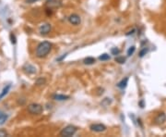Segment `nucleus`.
Here are the masks:
<instances>
[{
    "mask_svg": "<svg viewBox=\"0 0 166 137\" xmlns=\"http://www.w3.org/2000/svg\"><path fill=\"white\" fill-rule=\"evenodd\" d=\"M8 118H9V116L7 114H5L2 111H0V125H3L7 121Z\"/></svg>",
    "mask_w": 166,
    "mask_h": 137,
    "instance_id": "ddd939ff",
    "label": "nucleus"
},
{
    "mask_svg": "<svg viewBox=\"0 0 166 137\" xmlns=\"http://www.w3.org/2000/svg\"><path fill=\"white\" fill-rule=\"evenodd\" d=\"M135 32H136V30H135V29H132V31L128 32L127 33V35H129V34H133V33H134Z\"/></svg>",
    "mask_w": 166,
    "mask_h": 137,
    "instance_id": "b1692460",
    "label": "nucleus"
},
{
    "mask_svg": "<svg viewBox=\"0 0 166 137\" xmlns=\"http://www.w3.org/2000/svg\"><path fill=\"white\" fill-rule=\"evenodd\" d=\"M115 61L119 64H124L125 62H126V58L124 57H116L115 58Z\"/></svg>",
    "mask_w": 166,
    "mask_h": 137,
    "instance_id": "2eb2a0df",
    "label": "nucleus"
},
{
    "mask_svg": "<svg viewBox=\"0 0 166 137\" xmlns=\"http://www.w3.org/2000/svg\"><path fill=\"white\" fill-rule=\"evenodd\" d=\"M44 111V108L42 105L37 103H32L28 106V112L32 115H40Z\"/></svg>",
    "mask_w": 166,
    "mask_h": 137,
    "instance_id": "f03ea898",
    "label": "nucleus"
},
{
    "mask_svg": "<svg viewBox=\"0 0 166 137\" xmlns=\"http://www.w3.org/2000/svg\"><path fill=\"white\" fill-rule=\"evenodd\" d=\"M139 105L141 106V108H143V101H141V102L139 103Z\"/></svg>",
    "mask_w": 166,
    "mask_h": 137,
    "instance_id": "393cba45",
    "label": "nucleus"
},
{
    "mask_svg": "<svg viewBox=\"0 0 166 137\" xmlns=\"http://www.w3.org/2000/svg\"><path fill=\"white\" fill-rule=\"evenodd\" d=\"M6 135H8L6 131H2V130L0 131V136H6Z\"/></svg>",
    "mask_w": 166,
    "mask_h": 137,
    "instance_id": "5701e85b",
    "label": "nucleus"
},
{
    "mask_svg": "<svg viewBox=\"0 0 166 137\" xmlns=\"http://www.w3.org/2000/svg\"><path fill=\"white\" fill-rule=\"evenodd\" d=\"M91 131H94V132H103L104 131H106V126L102 124V123H95V124H92L90 126Z\"/></svg>",
    "mask_w": 166,
    "mask_h": 137,
    "instance_id": "39448f33",
    "label": "nucleus"
},
{
    "mask_svg": "<svg viewBox=\"0 0 166 137\" xmlns=\"http://www.w3.org/2000/svg\"><path fill=\"white\" fill-rule=\"evenodd\" d=\"M94 63H95V59L92 57H88L84 59V64H86V65H92Z\"/></svg>",
    "mask_w": 166,
    "mask_h": 137,
    "instance_id": "4468645a",
    "label": "nucleus"
},
{
    "mask_svg": "<svg viewBox=\"0 0 166 137\" xmlns=\"http://www.w3.org/2000/svg\"><path fill=\"white\" fill-rule=\"evenodd\" d=\"M68 21H69V22L72 25H79L80 22H81V19H80V17L78 14H72V15H70L69 18H68Z\"/></svg>",
    "mask_w": 166,
    "mask_h": 137,
    "instance_id": "0eeeda50",
    "label": "nucleus"
},
{
    "mask_svg": "<svg viewBox=\"0 0 166 137\" xmlns=\"http://www.w3.org/2000/svg\"><path fill=\"white\" fill-rule=\"evenodd\" d=\"M147 52H148V49H147V48H143V49L139 52V57H140V58L144 57V56L147 54Z\"/></svg>",
    "mask_w": 166,
    "mask_h": 137,
    "instance_id": "412c9836",
    "label": "nucleus"
},
{
    "mask_svg": "<svg viewBox=\"0 0 166 137\" xmlns=\"http://www.w3.org/2000/svg\"><path fill=\"white\" fill-rule=\"evenodd\" d=\"M46 7L50 10H56L62 7V1L61 0H47L46 1Z\"/></svg>",
    "mask_w": 166,
    "mask_h": 137,
    "instance_id": "20e7f679",
    "label": "nucleus"
},
{
    "mask_svg": "<svg viewBox=\"0 0 166 137\" xmlns=\"http://www.w3.org/2000/svg\"><path fill=\"white\" fill-rule=\"evenodd\" d=\"M23 70L28 74H34L36 72V68L31 64H26L23 67Z\"/></svg>",
    "mask_w": 166,
    "mask_h": 137,
    "instance_id": "1a4fd4ad",
    "label": "nucleus"
},
{
    "mask_svg": "<svg viewBox=\"0 0 166 137\" xmlns=\"http://www.w3.org/2000/svg\"><path fill=\"white\" fill-rule=\"evenodd\" d=\"M37 1H38V0H25V2L27 4H32V3H35Z\"/></svg>",
    "mask_w": 166,
    "mask_h": 137,
    "instance_id": "4be33fe9",
    "label": "nucleus"
},
{
    "mask_svg": "<svg viewBox=\"0 0 166 137\" xmlns=\"http://www.w3.org/2000/svg\"><path fill=\"white\" fill-rule=\"evenodd\" d=\"M135 51H136V48L134 47V45H133V47H130V48H128V57L132 56V55L134 54Z\"/></svg>",
    "mask_w": 166,
    "mask_h": 137,
    "instance_id": "f3484780",
    "label": "nucleus"
},
{
    "mask_svg": "<svg viewBox=\"0 0 166 137\" xmlns=\"http://www.w3.org/2000/svg\"><path fill=\"white\" fill-rule=\"evenodd\" d=\"M111 53H112V55H114V56H116V55H119V53H120V50H119L117 48H112V49H111Z\"/></svg>",
    "mask_w": 166,
    "mask_h": 137,
    "instance_id": "6ab92c4d",
    "label": "nucleus"
},
{
    "mask_svg": "<svg viewBox=\"0 0 166 137\" xmlns=\"http://www.w3.org/2000/svg\"><path fill=\"white\" fill-rule=\"evenodd\" d=\"M70 97L69 96H65V95H59V94H56V95H54L53 96V99L56 100V101H64V100H67L69 99Z\"/></svg>",
    "mask_w": 166,
    "mask_h": 137,
    "instance_id": "9d476101",
    "label": "nucleus"
},
{
    "mask_svg": "<svg viewBox=\"0 0 166 137\" xmlns=\"http://www.w3.org/2000/svg\"><path fill=\"white\" fill-rule=\"evenodd\" d=\"M154 121H155V123H156V124H159V125L163 124V123L166 121V114H165V113H163V112L159 113V114L155 117Z\"/></svg>",
    "mask_w": 166,
    "mask_h": 137,
    "instance_id": "6e6552de",
    "label": "nucleus"
},
{
    "mask_svg": "<svg viewBox=\"0 0 166 137\" xmlns=\"http://www.w3.org/2000/svg\"><path fill=\"white\" fill-rule=\"evenodd\" d=\"M99 59L102 61H105V60H109L110 59V56L108 54H103L102 56L99 57Z\"/></svg>",
    "mask_w": 166,
    "mask_h": 137,
    "instance_id": "dca6fc26",
    "label": "nucleus"
},
{
    "mask_svg": "<svg viewBox=\"0 0 166 137\" xmlns=\"http://www.w3.org/2000/svg\"><path fill=\"white\" fill-rule=\"evenodd\" d=\"M78 128L74 125H67L66 126L64 129H62V131H60V135L61 136H65V137H71L73 136L76 132H77Z\"/></svg>",
    "mask_w": 166,
    "mask_h": 137,
    "instance_id": "7ed1b4c3",
    "label": "nucleus"
},
{
    "mask_svg": "<svg viewBox=\"0 0 166 137\" xmlns=\"http://www.w3.org/2000/svg\"><path fill=\"white\" fill-rule=\"evenodd\" d=\"M10 88H11V85L10 84H8L7 86H5L4 88H3V90H2V92L0 93V100H1L9 92V90H10Z\"/></svg>",
    "mask_w": 166,
    "mask_h": 137,
    "instance_id": "f8f14e48",
    "label": "nucleus"
},
{
    "mask_svg": "<svg viewBox=\"0 0 166 137\" xmlns=\"http://www.w3.org/2000/svg\"><path fill=\"white\" fill-rule=\"evenodd\" d=\"M9 37H10V42H11L13 44H16V36H15V34H14V33H10Z\"/></svg>",
    "mask_w": 166,
    "mask_h": 137,
    "instance_id": "aec40b11",
    "label": "nucleus"
},
{
    "mask_svg": "<svg viewBox=\"0 0 166 137\" xmlns=\"http://www.w3.org/2000/svg\"><path fill=\"white\" fill-rule=\"evenodd\" d=\"M128 77H126L125 79H123L121 82H119L117 83V87H118V88H120V89H124V88H126V87H127V85H128Z\"/></svg>",
    "mask_w": 166,
    "mask_h": 137,
    "instance_id": "9b49d317",
    "label": "nucleus"
},
{
    "mask_svg": "<svg viewBox=\"0 0 166 137\" xmlns=\"http://www.w3.org/2000/svg\"><path fill=\"white\" fill-rule=\"evenodd\" d=\"M45 79H43V78H39L37 81H36V84L37 85H42V84H45Z\"/></svg>",
    "mask_w": 166,
    "mask_h": 137,
    "instance_id": "a211bd4d",
    "label": "nucleus"
},
{
    "mask_svg": "<svg viewBox=\"0 0 166 137\" xmlns=\"http://www.w3.org/2000/svg\"><path fill=\"white\" fill-rule=\"evenodd\" d=\"M51 49H52V44L47 41H45V42L40 43L37 45L35 53L38 58L42 59V58L46 57L49 54V52L51 51Z\"/></svg>",
    "mask_w": 166,
    "mask_h": 137,
    "instance_id": "f257e3e1",
    "label": "nucleus"
},
{
    "mask_svg": "<svg viewBox=\"0 0 166 137\" xmlns=\"http://www.w3.org/2000/svg\"><path fill=\"white\" fill-rule=\"evenodd\" d=\"M52 27H51V24L50 23H44L42 24L39 28V32L42 35H47L50 31H51Z\"/></svg>",
    "mask_w": 166,
    "mask_h": 137,
    "instance_id": "423d86ee",
    "label": "nucleus"
}]
</instances>
